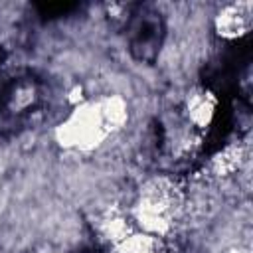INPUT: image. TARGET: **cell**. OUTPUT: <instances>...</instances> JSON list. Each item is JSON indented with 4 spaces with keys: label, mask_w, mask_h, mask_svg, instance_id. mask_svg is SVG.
<instances>
[{
    "label": "cell",
    "mask_w": 253,
    "mask_h": 253,
    "mask_svg": "<svg viewBox=\"0 0 253 253\" xmlns=\"http://www.w3.org/2000/svg\"><path fill=\"white\" fill-rule=\"evenodd\" d=\"M184 204V192L182 186L168 176H158L148 180L130 210V219L134 225L140 227V231L158 235L164 239L168 235L180 215Z\"/></svg>",
    "instance_id": "1"
},
{
    "label": "cell",
    "mask_w": 253,
    "mask_h": 253,
    "mask_svg": "<svg viewBox=\"0 0 253 253\" xmlns=\"http://www.w3.org/2000/svg\"><path fill=\"white\" fill-rule=\"evenodd\" d=\"M109 132L111 128L105 123L99 103H81L59 125L57 138L69 148L89 150L97 146Z\"/></svg>",
    "instance_id": "2"
},
{
    "label": "cell",
    "mask_w": 253,
    "mask_h": 253,
    "mask_svg": "<svg viewBox=\"0 0 253 253\" xmlns=\"http://www.w3.org/2000/svg\"><path fill=\"white\" fill-rule=\"evenodd\" d=\"M253 24L251 4L249 2H233L225 4L213 18V28L223 40H239L249 34Z\"/></svg>",
    "instance_id": "3"
},
{
    "label": "cell",
    "mask_w": 253,
    "mask_h": 253,
    "mask_svg": "<svg viewBox=\"0 0 253 253\" xmlns=\"http://www.w3.org/2000/svg\"><path fill=\"white\" fill-rule=\"evenodd\" d=\"M217 111V99L210 89L204 87H196L192 89L186 99H184V107H182V119L194 128V130H204L211 125L213 117Z\"/></svg>",
    "instance_id": "4"
},
{
    "label": "cell",
    "mask_w": 253,
    "mask_h": 253,
    "mask_svg": "<svg viewBox=\"0 0 253 253\" xmlns=\"http://www.w3.org/2000/svg\"><path fill=\"white\" fill-rule=\"evenodd\" d=\"M130 28V47L138 59H152L160 49V34L162 26L158 18H130L126 24Z\"/></svg>",
    "instance_id": "5"
},
{
    "label": "cell",
    "mask_w": 253,
    "mask_h": 253,
    "mask_svg": "<svg viewBox=\"0 0 253 253\" xmlns=\"http://www.w3.org/2000/svg\"><path fill=\"white\" fill-rule=\"evenodd\" d=\"M40 101V87L32 79L14 81L6 93V111L14 117H20L34 109Z\"/></svg>",
    "instance_id": "6"
},
{
    "label": "cell",
    "mask_w": 253,
    "mask_h": 253,
    "mask_svg": "<svg viewBox=\"0 0 253 253\" xmlns=\"http://www.w3.org/2000/svg\"><path fill=\"white\" fill-rule=\"evenodd\" d=\"M97 229L103 235V239H107L111 245H119L128 233L134 231V223L128 215H125L119 210H109L105 213L99 215L97 221Z\"/></svg>",
    "instance_id": "7"
},
{
    "label": "cell",
    "mask_w": 253,
    "mask_h": 253,
    "mask_svg": "<svg viewBox=\"0 0 253 253\" xmlns=\"http://www.w3.org/2000/svg\"><path fill=\"white\" fill-rule=\"evenodd\" d=\"M117 253H168L162 237L134 229L128 233L119 245H115Z\"/></svg>",
    "instance_id": "8"
},
{
    "label": "cell",
    "mask_w": 253,
    "mask_h": 253,
    "mask_svg": "<svg viewBox=\"0 0 253 253\" xmlns=\"http://www.w3.org/2000/svg\"><path fill=\"white\" fill-rule=\"evenodd\" d=\"M245 160V150L241 144H227L210 160V172L217 178H227L241 170Z\"/></svg>",
    "instance_id": "9"
}]
</instances>
